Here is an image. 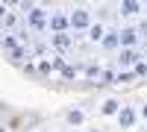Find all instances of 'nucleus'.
Returning <instances> with one entry per match:
<instances>
[{
	"label": "nucleus",
	"mask_w": 147,
	"mask_h": 132,
	"mask_svg": "<svg viewBox=\"0 0 147 132\" xmlns=\"http://www.w3.org/2000/svg\"><path fill=\"white\" fill-rule=\"evenodd\" d=\"M47 21H50L47 6H32L27 15H24V23H27L30 32H47Z\"/></svg>",
	"instance_id": "f257e3e1"
},
{
	"label": "nucleus",
	"mask_w": 147,
	"mask_h": 132,
	"mask_svg": "<svg viewBox=\"0 0 147 132\" xmlns=\"http://www.w3.org/2000/svg\"><path fill=\"white\" fill-rule=\"evenodd\" d=\"M68 23H71V32H88V27L94 21H91V12L85 6H77L68 12Z\"/></svg>",
	"instance_id": "f03ea898"
},
{
	"label": "nucleus",
	"mask_w": 147,
	"mask_h": 132,
	"mask_svg": "<svg viewBox=\"0 0 147 132\" xmlns=\"http://www.w3.org/2000/svg\"><path fill=\"white\" fill-rule=\"evenodd\" d=\"M115 123H118V129H121V132L136 129V123H138V106L124 103V106H121V112H118V117H115Z\"/></svg>",
	"instance_id": "7ed1b4c3"
},
{
	"label": "nucleus",
	"mask_w": 147,
	"mask_h": 132,
	"mask_svg": "<svg viewBox=\"0 0 147 132\" xmlns=\"http://www.w3.org/2000/svg\"><path fill=\"white\" fill-rule=\"evenodd\" d=\"M138 59H147V56H144L141 50H118L112 65H115V70H132Z\"/></svg>",
	"instance_id": "20e7f679"
},
{
	"label": "nucleus",
	"mask_w": 147,
	"mask_h": 132,
	"mask_svg": "<svg viewBox=\"0 0 147 132\" xmlns=\"http://www.w3.org/2000/svg\"><path fill=\"white\" fill-rule=\"evenodd\" d=\"M121 29V50H138V29L132 27V23H124V27H118Z\"/></svg>",
	"instance_id": "39448f33"
},
{
	"label": "nucleus",
	"mask_w": 147,
	"mask_h": 132,
	"mask_svg": "<svg viewBox=\"0 0 147 132\" xmlns=\"http://www.w3.org/2000/svg\"><path fill=\"white\" fill-rule=\"evenodd\" d=\"M47 29H50V35H59V32H71V23H68V12H50Z\"/></svg>",
	"instance_id": "423d86ee"
},
{
	"label": "nucleus",
	"mask_w": 147,
	"mask_h": 132,
	"mask_svg": "<svg viewBox=\"0 0 147 132\" xmlns=\"http://www.w3.org/2000/svg\"><path fill=\"white\" fill-rule=\"evenodd\" d=\"M47 41H50V47L56 50V56H65L71 47H74V35L71 32H59V35H50Z\"/></svg>",
	"instance_id": "0eeeda50"
},
{
	"label": "nucleus",
	"mask_w": 147,
	"mask_h": 132,
	"mask_svg": "<svg viewBox=\"0 0 147 132\" xmlns=\"http://www.w3.org/2000/svg\"><path fill=\"white\" fill-rule=\"evenodd\" d=\"M65 123L71 126V129H82L85 126V121H88V115H85V109H80V106H74V109H65Z\"/></svg>",
	"instance_id": "6e6552de"
},
{
	"label": "nucleus",
	"mask_w": 147,
	"mask_h": 132,
	"mask_svg": "<svg viewBox=\"0 0 147 132\" xmlns=\"http://www.w3.org/2000/svg\"><path fill=\"white\" fill-rule=\"evenodd\" d=\"M100 47L109 50V53H118V50H121V29H118V27H106V35H103Z\"/></svg>",
	"instance_id": "1a4fd4ad"
},
{
	"label": "nucleus",
	"mask_w": 147,
	"mask_h": 132,
	"mask_svg": "<svg viewBox=\"0 0 147 132\" xmlns=\"http://www.w3.org/2000/svg\"><path fill=\"white\" fill-rule=\"evenodd\" d=\"M144 12V3H136V0H121L118 3V15L121 18H136Z\"/></svg>",
	"instance_id": "9d476101"
},
{
	"label": "nucleus",
	"mask_w": 147,
	"mask_h": 132,
	"mask_svg": "<svg viewBox=\"0 0 147 132\" xmlns=\"http://www.w3.org/2000/svg\"><path fill=\"white\" fill-rule=\"evenodd\" d=\"M121 106H124V103H121L118 97H106V100L100 103V115H103V117H118Z\"/></svg>",
	"instance_id": "9b49d317"
},
{
	"label": "nucleus",
	"mask_w": 147,
	"mask_h": 132,
	"mask_svg": "<svg viewBox=\"0 0 147 132\" xmlns=\"http://www.w3.org/2000/svg\"><path fill=\"white\" fill-rule=\"evenodd\" d=\"M103 35H106V27H103V23H91L88 32H85V38H88L91 44H100V41H103Z\"/></svg>",
	"instance_id": "f8f14e48"
},
{
	"label": "nucleus",
	"mask_w": 147,
	"mask_h": 132,
	"mask_svg": "<svg viewBox=\"0 0 147 132\" xmlns=\"http://www.w3.org/2000/svg\"><path fill=\"white\" fill-rule=\"evenodd\" d=\"M0 47H3L6 53H12L15 47H21V41H18V35H15V32H3V38H0Z\"/></svg>",
	"instance_id": "ddd939ff"
},
{
	"label": "nucleus",
	"mask_w": 147,
	"mask_h": 132,
	"mask_svg": "<svg viewBox=\"0 0 147 132\" xmlns=\"http://www.w3.org/2000/svg\"><path fill=\"white\" fill-rule=\"evenodd\" d=\"M50 59H53V56H50ZM50 59L44 56V59H38V65H35V70H38L41 76H50V74H53V65H50Z\"/></svg>",
	"instance_id": "4468645a"
},
{
	"label": "nucleus",
	"mask_w": 147,
	"mask_h": 132,
	"mask_svg": "<svg viewBox=\"0 0 147 132\" xmlns=\"http://www.w3.org/2000/svg\"><path fill=\"white\" fill-rule=\"evenodd\" d=\"M115 82H118V85H129V82H136V74H132V70H118Z\"/></svg>",
	"instance_id": "2eb2a0df"
},
{
	"label": "nucleus",
	"mask_w": 147,
	"mask_h": 132,
	"mask_svg": "<svg viewBox=\"0 0 147 132\" xmlns=\"http://www.w3.org/2000/svg\"><path fill=\"white\" fill-rule=\"evenodd\" d=\"M132 74H136V79H147V59H138L136 68H132Z\"/></svg>",
	"instance_id": "dca6fc26"
},
{
	"label": "nucleus",
	"mask_w": 147,
	"mask_h": 132,
	"mask_svg": "<svg viewBox=\"0 0 147 132\" xmlns=\"http://www.w3.org/2000/svg\"><path fill=\"white\" fill-rule=\"evenodd\" d=\"M100 65H85V70H82V74H85V79H100Z\"/></svg>",
	"instance_id": "f3484780"
},
{
	"label": "nucleus",
	"mask_w": 147,
	"mask_h": 132,
	"mask_svg": "<svg viewBox=\"0 0 147 132\" xmlns=\"http://www.w3.org/2000/svg\"><path fill=\"white\" fill-rule=\"evenodd\" d=\"M77 76H80V70H77V68H71V65L62 70V79H68V82H71V79H77Z\"/></svg>",
	"instance_id": "a211bd4d"
},
{
	"label": "nucleus",
	"mask_w": 147,
	"mask_h": 132,
	"mask_svg": "<svg viewBox=\"0 0 147 132\" xmlns=\"http://www.w3.org/2000/svg\"><path fill=\"white\" fill-rule=\"evenodd\" d=\"M136 29H138V38H144V41H147V18L136 23Z\"/></svg>",
	"instance_id": "6ab92c4d"
},
{
	"label": "nucleus",
	"mask_w": 147,
	"mask_h": 132,
	"mask_svg": "<svg viewBox=\"0 0 147 132\" xmlns=\"http://www.w3.org/2000/svg\"><path fill=\"white\" fill-rule=\"evenodd\" d=\"M138 121H141V126H147V103L138 106Z\"/></svg>",
	"instance_id": "aec40b11"
},
{
	"label": "nucleus",
	"mask_w": 147,
	"mask_h": 132,
	"mask_svg": "<svg viewBox=\"0 0 147 132\" xmlns=\"http://www.w3.org/2000/svg\"><path fill=\"white\" fill-rule=\"evenodd\" d=\"M3 23H6V27L12 29V27H15V23H18V15H15V12H9V15L3 18Z\"/></svg>",
	"instance_id": "412c9836"
},
{
	"label": "nucleus",
	"mask_w": 147,
	"mask_h": 132,
	"mask_svg": "<svg viewBox=\"0 0 147 132\" xmlns=\"http://www.w3.org/2000/svg\"><path fill=\"white\" fill-rule=\"evenodd\" d=\"M6 15H9V3H0V23H3Z\"/></svg>",
	"instance_id": "4be33fe9"
},
{
	"label": "nucleus",
	"mask_w": 147,
	"mask_h": 132,
	"mask_svg": "<svg viewBox=\"0 0 147 132\" xmlns=\"http://www.w3.org/2000/svg\"><path fill=\"white\" fill-rule=\"evenodd\" d=\"M85 132H103L100 126H88V129H85Z\"/></svg>",
	"instance_id": "5701e85b"
},
{
	"label": "nucleus",
	"mask_w": 147,
	"mask_h": 132,
	"mask_svg": "<svg viewBox=\"0 0 147 132\" xmlns=\"http://www.w3.org/2000/svg\"><path fill=\"white\" fill-rule=\"evenodd\" d=\"M136 132H147V126H138V129H136Z\"/></svg>",
	"instance_id": "b1692460"
},
{
	"label": "nucleus",
	"mask_w": 147,
	"mask_h": 132,
	"mask_svg": "<svg viewBox=\"0 0 147 132\" xmlns=\"http://www.w3.org/2000/svg\"><path fill=\"white\" fill-rule=\"evenodd\" d=\"M0 132H9V129H6V126H3V123H0Z\"/></svg>",
	"instance_id": "393cba45"
}]
</instances>
